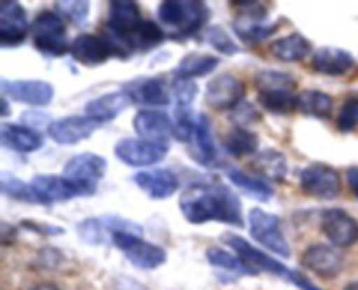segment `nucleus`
I'll return each mask as SVG.
<instances>
[{
    "instance_id": "5701e85b",
    "label": "nucleus",
    "mask_w": 358,
    "mask_h": 290,
    "mask_svg": "<svg viewBox=\"0 0 358 290\" xmlns=\"http://www.w3.org/2000/svg\"><path fill=\"white\" fill-rule=\"evenodd\" d=\"M301 264L308 271L315 273L322 278H334L341 273L345 261H343L341 254L336 248L324 243H315L303 252Z\"/></svg>"
},
{
    "instance_id": "c9c22d12",
    "label": "nucleus",
    "mask_w": 358,
    "mask_h": 290,
    "mask_svg": "<svg viewBox=\"0 0 358 290\" xmlns=\"http://www.w3.org/2000/svg\"><path fill=\"white\" fill-rule=\"evenodd\" d=\"M0 189H2L3 196L14 199V201L38 205L37 198H35L34 191H31V185L23 182L17 175L10 173V171H2L0 173Z\"/></svg>"
},
{
    "instance_id": "e433bc0d",
    "label": "nucleus",
    "mask_w": 358,
    "mask_h": 290,
    "mask_svg": "<svg viewBox=\"0 0 358 290\" xmlns=\"http://www.w3.org/2000/svg\"><path fill=\"white\" fill-rule=\"evenodd\" d=\"M206 41H208V44L215 51H219L224 56H234L238 52H241V48L238 45V42L222 27H219V24H210L206 28Z\"/></svg>"
},
{
    "instance_id": "9b49d317",
    "label": "nucleus",
    "mask_w": 358,
    "mask_h": 290,
    "mask_svg": "<svg viewBox=\"0 0 358 290\" xmlns=\"http://www.w3.org/2000/svg\"><path fill=\"white\" fill-rule=\"evenodd\" d=\"M31 191L38 205H56V203L72 201L76 198H86V192L73 184L65 175L38 173L30 180Z\"/></svg>"
},
{
    "instance_id": "6e6552de",
    "label": "nucleus",
    "mask_w": 358,
    "mask_h": 290,
    "mask_svg": "<svg viewBox=\"0 0 358 290\" xmlns=\"http://www.w3.org/2000/svg\"><path fill=\"white\" fill-rule=\"evenodd\" d=\"M112 243L115 245L117 250L124 254L129 264L135 266L136 269L152 271V269L161 268L168 259L166 250L163 247L143 240L142 234L117 231V233L112 234Z\"/></svg>"
},
{
    "instance_id": "a878e982",
    "label": "nucleus",
    "mask_w": 358,
    "mask_h": 290,
    "mask_svg": "<svg viewBox=\"0 0 358 290\" xmlns=\"http://www.w3.org/2000/svg\"><path fill=\"white\" fill-rule=\"evenodd\" d=\"M131 105V98H129V94L124 89L110 91V93H105L101 96H96L87 101L84 112H86L87 117L103 124V122L115 121Z\"/></svg>"
},
{
    "instance_id": "f3484780",
    "label": "nucleus",
    "mask_w": 358,
    "mask_h": 290,
    "mask_svg": "<svg viewBox=\"0 0 358 290\" xmlns=\"http://www.w3.org/2000/svg\"><path fill=\"white\" fill-rule=\"evenodd\" d=\"M30 28L27 10L20 2L3 0L0 3V45L3 49L20 45L30 34Z\"/></svg>"
},
{
    "instance_id": "4468645a",
    "label": "nucleus",
    "mask_w": 358,
    "mask_h": 290,
    "mask_svg": "<svg viewBox=\"0 0 358 290\" xmlns=\"http://www.w3.org/2000/svg\"><path fill=\"white\" fill-rule=\"evenodd\" d=\"M245 93H247V87L243 80L238 79L233 73H220L206 84L205 101L212 110H234L243 103Z\"/></svg>"
},
{
    "instance_id": "a18cd8bd",
    "label": "nucleus",
    "mask_w": 358,
    "mask_h": 290,
    "mask_svg": "<svg viewBox=\"0 0 358 290\" xmlns=\"http://www.w3.org/2000/svg\"><path fill=\"white\" fill-rule=\"evenodd\" d=\"M346 182H348V187L352 191V194L358 199V166H350L346 170Z\"/></svg>"
},
{
    "instance_id": "7ed1b4c3",
    "label": "nucleus",
    "mask_w": 358,
    "mask_h": 290,
    "mask_svg": "<svg viewBox=\"0 0 358 290\" xmlns=\"http://www.w3.org/2000/svg\"><path fill=\"white\" fill-rule=\"evenodd\" d=\"M212 10L199 0H166L157 7V20L168 28V37L185 41L194 37L208 23Z\"/></svg>"
},
{
    "instance_id": "f704fd0d",
    "label": "nucleus",
    "mask_w": 358,
    "mask_h": 290,
    "mask_svg": "<svg viewBox=\"0 0 358 290\" xmlns=\"http://www.w3.org/2000/svg\"><path fill=\"white\" fill-rule=\"evenodd\" d=\"M206 261L210 262L215 268L222 269V271H231L238 273V275H257L243 259L238 254H233V252L226 250V248L220 247H210L208 250L205 252Z\"/></svg>"
},
{
    "instance_id": "72a5a7b5",
    "label": "nucleus",
    "mask_w": 358,
    "mask_h": 290,
    "mask_svg": "<svg viewBox=\"0 0 358 290\" xmlns=\"http://www.w3.org/2000/svg\"><path fill=\"white\" fill-rule=\"evenodd\" d=\"M168 37L166 31L152 20H143L129 35V44L133 52H149L156 49Z\"/></svg>"
},
{
    "instance_id": "0eeeda50",
    "label": "nucleus",
    "mask_w": 358,
    "mask_h": 290,
    "mask_svg": "<svg viewBox=\"0 0 358 290\" xmlns=\"http://www.w3.org/2000/svg\"><path fill=\"white\" fill-rule=\"evenodd\" d=\"M248 231H250L252 240L257 241L264 250L283 259H289L292 255L289 241L282 231V220L276 213L266 212L259 206L252 208L248 213Z\"/></svg>"
},
{
    "instance_id": "37998d69",
    "label": "nucleus",
    "mask_w": 358,
    "mask_h": 290,
    "mask_svg": "<svg viewBox=\"0 0 358 290\" xmlns=\"http://www.w3.org/2000/svg\"><path fill=\"white\" fill-rule=\"evenodd\" d=\"M236 114H234V119H238L236 122H243V124H248V122H255L261 119V114L257 112V108L250 103H241L240 107L234 108Z\"/></svg>"
},
{
    "instance_id": "b1692460",
    "label": "nucleus",
    "mask_w": 358,
    "mask_h": 290,
    "mask_svg": "<svg viewBox=\"0 0 358 290\" xmlns=\"http://www.w3.org/2000/svg\"><path fill=\"white\" fill-rule=\"evenodd\" d=\"M311 66L315 72L329 77L346 75L350 70L355 68V58L350 51L343 48L324 45L318 48L311 56Z\"/></svg>"
},
{
    "instance_id": "bb28decb",
    "label": "nucleus",
    "mask_w": 358,
    "mask_h": 290,
    "mask_svg": "<svg viewBox=\"0 0 358 290\" xmlns=\"http://www.w3.org/2000/svg\"><path fill=\"white\" fill-rule=\"evenodd\" d=\"M311 52H315L313 45L301 34H289L269 44V55L283 63L303 61Z\"/></svg>"
},
{
    "instance_id": "2eb2a0df",
    "label": "nucleus",
    "mask_w": 358,
    "mask_h": 290,
    "mask_svg": "<svg viewBox=\"0 0 358 290\" xmlns=\"http://www.w3.org/2000/svg\"><path fill=\"white\" fill-rule=\"evenodd\" d=\"M2 96L10 98L16 103L28 105V107H48L55 98V87L48 80L42 79H2Z\"/></svg>"
},
{
    "instance_id": "c756f323",
    "label": "nucleus",
    "mask_w": 358,
    "mask_h": 290,
    "mask_svg": "<svg viewBox=\"0 0 358 290\" xmlns=\"http://www.w3.org/2000/svg\"><path fill=\"white\" fill-rule=\"evenodd\" d=\"M191 143L194 145L192 157L199 164L210 166L217 159V145L215 140H213L212 122L205 114H198V117H196V131Z\"/></svg>"
},
{
    "instance_id": "f8f14e48",
    "label": "nucleus",
    "mask_w": 358,
    "mask_h": 290,
    "mask_svg": "<svg viewBox=\"0 0 358 290\" xmlns=\"http://www.w3.org/2000/svg\"><path fill=\"white\" fill-rule=\"evenodd\" d=\"M117 231L126 233L142 234V226L129 219H122L117 215H103V217H87L77 224V234L80 240L87 245H103L112 234Z\"/></svg>"
},
{
    "instance_id": "1a4fd4ad",
    "label": "nucleus",
    "mask_w": 358,
    "mask_h": 290,
    "mask_svg": "<svg viewBox=\"0 0 358 290\" xmlns=\"http://www.w3.org/2000/svg\"><path fill=\"white\" fill-rule=\"evenodd\" d=\"M107 159L100 154L94 152H80L70 157L63 168V175L73 184L79 185L87 196H93L96 192L98 184L103 180L107 173Z\"/></svg>"
},
{
    "instance_id": "393cba45",
    "label": "nucleus",
    "mask_w": 358,
    "mask_h": 290,
    "mask_svg": "<svg viewBox=\"0 0 358 290\" xmlns=\"http://www.w3.org/2000/svg\"><path fill=\"white\" fill-rule=\"evenodd\" d=\"M0 142L7 150L17 154H34L44 147V136L24 124L2 122L0 126Z\"/></svg>"
},
{
    "instance_id": "de8ad7c7",
    "label": "nucleus",
    "mask_w": 358,
    "mask_h": 290,
    "mask_svg": "<svg viewBox=\"0 0 358 290\" xmlns=\"http://www.w3.org/2000/svg\"><path fill=\"white\" fill-rule=\"evenodd\" d=\"M31 290H59V287L55 285V283L44 282V283H38V285H35Z\"/></svg>"
},
{
    "instance_id": "c03bdc74",
    "label": "nucleus",
    "mask_w": 358,
    "mask_h": 290,
    "mask_svg": "<svg viewBox=\"0 0 358 290\" xmlns=\"http://www.w3.org/2000/svg\"><path fill=\"white\" fill-rule=\"evenodd\" d=\"M63 261L62 252L56 250V248H44L41 252V264L42 266H49V268H56L59 262Z\"/></svg>"
},
{
    "instance_id": "ea45409f",
    "label": "nucleus",
    "mask_w": 358,
    "mask_h": 290,
    "mask_svg": "<svg viewBox=\"0 0 358 290\" xmlns=\"http://www.w3.org/2000/svg\"><path fill=\"white\" fill-rule=\"evenodd\" d=\"M171 93L177 100V107H191L198 96V84L194 80H173Z\"/></svg>"
},
{
    "instance_id": "09e8293b",
    "label": "nucleus",
    "mask_w": 358,
    "mask_h": 290,
    "mask_svg": "<svg viewBox=\"0 0 358 290\" xmlns=\"http://www.w3.org/2000/svg\"><path fill=\"white\" fill-rule=\"evenodd\" d=\"M9 115V98L2 96V117Z\"/></svg>"
},
{
    "instance_id": "20e7f679",
    "label": "nucleus",
    "mask_w": 358,
    "mask_h": 290,
    "mask_svg": "<svg viewBox=\"0 0 358 290\" xmlns=\"http://www.w3.org/2000/svg\"><path fill=\"white\" fill-rule=\"evenodd\" d=\"M254 86L257 101L264 110L275 115L292 114L297 108V80L282 70H261L255 73Z\"/></svg>"
},
{
    "instance_id": "9d476101",
    "label": "nucleus",
    "mask_w": 358,
    "mask_h": 290,
    "mask_svg": "<svg viewBox=\"0 0 358 290\" xmlns=\"http://www.w3.org/2000/svg\"><path fill=\"white\" fill-rule=\"evenodd\" d=\"M299 185L304 194L311 198L331 201L341 194V175L336 168L325 163H313L299 173Z\"/></svg>"
},
{
    "instance_id": "2f4dec72",
    "label": "nucleus",
    "mask_w": 358,
    "mask_h": 290,
    "mask_svg": "<svg viewBox=\"0 0 358 290\" xmlns=\"http://www.w3.org/2000/svg\"><path fill=\"white\" fill-rule=\"evenodd\" d=\"M297 108L303 112L308 117L320 119H331L332 110H334V100H332L331 94H327L325 91L320 89H306L303 93H299L297 98Z\"/></svg>"
},
{
    "instance_id": "473e14b6",
    "label": "nucleus",
    "mask_w": 358,
    "mask_h": 290,
    "mask_svg": "<svg viewBox=\"0 0 358 290\" xmlns=\"http://www.w3.org/2000/svg\"><path fill=\"white\" fill-rule=\"evenodd\" d=\"M227 177H229L231 184H233L234 187L241 189L245 194L257 199V201H269V199L275 196V191H273L271 185H269L262 177H257V175H250L247 173V171L233 168V170L227 171Z\"/></svg>"
},
{
    "instance_id": "4c0bfd02",
    "label": "nucleus",
    "mask_w": 358,
    "mask_h": 290,
    "mask_svg": "<svg viewBox=\"0 0 358 290\" xmlns=\"http://www.w3.org/2000/svg\"><path fill=\"white\" fill-rule=\"evenodd\" d=\"M56 13L63 17V20H69L70 23H73L76 27H83L87 23V17H90V2H83V0H70V2H56Z\"/></svg>"
},
{
    "instance_id": "f03ea898",
    "label": "nucleus",
    "mask_w": 358,
    "mask_h": 290,
    "mask_svg": "<svg viewBox=\"0 0 358 290\" xmlns=\"http://www.w3.org/2000/svg\"><path fill=\"white\" fill-rule=\"evenodd\" d=\"M220 240H222L227 247L233 248L234 254L240 255V257L243 259V261L247 262V264L250 266L255 273L266 271V273H269V275H275V276H278V278L287 280V282H290L292 285H296L297 289H301V290H322L320 287L315 285V283L311 282L306 275L296 271V269L287 268L283 262H280L278 259H275L273 255H269L268 252L262 250V248L254 247L250 241L245 240V238L240 236V234L226 233V234H222V238H220Z\"/></svg>"
},
{
    "instance_id": "f257e3e1",
    "label": "nucleus",
    "mask_w": 358,
    "mask_h": 290,
    "mask_svg": "<svg viewBox=\"0 0 358 290\" xmlns=\"http://www.w3.org/2000/svg\"><path fill=\"white\" fill-rule=\"evenodd\" d=\"M180 212L189 224L201 226L206 222H222L227 226L245 227L243 208L233 187L219 180L192 184L182 192Z\"/></svg>"
},
{
    "instance_id": "dca6fc26",
    "label": "nucleus",
    "mask_w": 358,
    "mask_h": 290,
    "mask_svg": "<svg viewBox=\"0 0 358 290\" xmlns=\"http://www.w3.org/2000/svg\"><path fill=\"white\" fill-rule=\"evenodd\" d=\"M322 233L334 247L348 248L358 243V220L343 208H327L322 213Z\"/></svg>"
},
{
    "instance_id": "a19ab883",
    "label": "nucleus",
    "mask_w": 358,
    "mask_h": 290,
    "mask_svg": "<svg viewBox=\"0 0 358 290\" xmlns=\"http://www.w3.org/2000/svg\"><path fill=\"white\" fill-rule=\"evenodd\" d=\"M20 226L23 227V229L30 231V233L41 234V236H62V234H65V229H63V227L52 226V224L37 222V220H31V219L21 220Z\"/></svg>"
},
{
    "instance_id": "8fccbe9b",
    "label": "nucleus",
    "mask_w": 358,
    "mask_h": 290,
    "mask_svg": "<svg viewBox=\"0 0 358 290\" xmlns=\"http://www.w3.org/2000/svg\"><path fill=\"white\" fill-rule=\"evenodd\" d=\"M343 290H358V280H353V282L346 283Z\"/></svg>"
},
{
    "instance_id": "49530a36",
    "label": "nucleus",
    "mask_w": 358,
    "mask_h": 290,
    "mask_svg": "<svg viewBox=\"0 0 358 290\" xmlns=\"http://www.w3.org/2000/svg\"><path fill=\"white\" fill-rule=\"evenodd\" d=\"M117 290H143V287L133 282V280H121V283L117 285Z\"/></svg>"
},
{
    "instance_id": "ddd939ff",
    "label": "nucleus",
    "mask_w": 358,
    "mask_h": 290,
    "mask_svg": "<svg viewBox=\"0 0 358 290\" xmlns=\"http://www.w3.org/2000/svg\"><path fill=\"white\" fill-rule=\"evenodd\" d=\"M170 152V145L147 142L142 138L126 136L121 138L114 147V154L121 163L133 168H149L161 163Z\"/></svg>"
},
{
    "instance_id": "6ab92c4d",
    "label": "nucleus",
    "mask_w": 358,
    "mask_h": 290,
    "mask_svg": "<svg viewBox=\"0 0 358 290\" xmlns=\"http://www.w3.org/2000/svg\"><path fill=\"white\" fill-rule=\"evenodd\" d=\"M100 128V122L93 121L91 117L84 115H66V117L55 119L49 124L48 135L52 142L59 145H76L91 138L96 129Z\"/></svg>"
},
{
    "instance_id": "79ce46f5",
    "label": "nucleus",
    "mask_w": 358,
    "mask_h": 290,
    "mask_svg": "<svg viewBox=\"0 0 358 290\" xmlns=\"http://www.w3.org/2000/svg\"><path fill=\"white\" fill-rule=\"evenodd\" d=\"M21 121H23L24 126L35 129V131H37V128H42V126L49 128V124L52 122L51 119H49V115L45 114V112H42V110L24 112V114L21 115Z\"/></svg>"
},
{
    "instance_id": "7c9ffc66",
    "label": "nucleus",
    "mask_w": 358,
    "mask_h": 290,
    "mask_svg": "<svg viewBox=\"0 0 358 290\" xmlns=\"http://www.w3.org/2000/svg\"><path fill=\"white\" fill-rule=\"evenodd\" d=\"M222 147L226 154L236 159L255 156L259 152V136L245 126H234L222 136Z\"/></svg>"
},
{
    "instance_id": "423d86ee",
    "label": "nucleus",
    "mask_w": 358,
    "mask_h": 290,
    "mask_svg": "<svg viewBox=\"0 0 358 290\" xmlns=\"http://www.w3.org/2000/svg\"><path fill=\"white\" fill-rule=\"evenodd\" d=\"M238 17L233 23V30L248 45H255L266 38L273 37L280 30V21H268L269 13L261 2H238Z\"/></svg>"
},
{
    "instance_id": "412c9836",
    "label": "nucleus",
    "mask_w": 358,
    "mask_h": 290,
    "mask_svg": "<svg viewBox=\"0 0 358 290\" xmlns=\"http://www.w3.org/2000/svg\"><path fill=\"white\" fill-rule=\"evenodd\" d=\"M124 91L131 98L133 105L143 107H166L170 105L171 96L166 82L161 77H138L124 86Z\"/></svg>"
},
{
    "instance_id": "c85d7f7f",
    "label": "nucleus",
    "mask_w": 358,
    "mask_h": 290,
    "mask_svg": "<svg viewBox=\"0 0 358 290\" xmlns=\"http://www.w3.org/2000/svg\"><path fill=\"white\" fill-rule=\"evenodd\" d=\"M220 65L219 56L208 55V52H191L184 56L173 68L175 80H192L199 77H206L215 72Z\"/></svg>"
},
{
    "instance_id": "a211bd4d",
    "label": "nucleus",
    "mask_w": 358,
    "mask_h": 290,
    "mask_svg": "<svg viewBox=\"0 0 358 290\" xmlns=\"http://www.w3.org/2000/svg\"><path fill=\"white\" fill-rule=\"evenodd\" d=\"M173 126V119L166 112L156 108H142L133 117V129L138 138L163 145H170Z\"/></svg>"
},
{
    "instance_id": "cd10ccee",
    "label": "nucleus",
    "mask_w": 358,
    "mask_h": 290,
    "mask_svg": "<svg viewBox=\"0 0 358 290\" xmlns=\"http://www.w3.org/2000/svg\"><path fill=\"white\" fill-rule=\"evenodd\" d=\"M252 170L257 171L261 177L268 178V180L285 182L287 173H289V161L282 150L268 147L255 154L252 159Z\"/></svg>"
},
{
    "instance_id": "58836bf2",
    "label": "nucleus",
    "mask_w": 358,
    "mask_h": 290,
    "mask_svg": "<svg viewBox=\"0 0 358 290\" xmlns=\"http://www.w3.org/2000/svg\"><path fill=\"white\" fill-rule=\"evenodd\" d=\"M336 126L341 133H352L358 126V96H350L343 101L336 117Z\"/></svg>"
},
{
    "instance_id": "aec40b11",
    "label": "nucleus",
    "mask_w": 358,
    "mask_h": 290,
    "mask_svg": "<svg viewBox=\"0 0 358 290\" xmlns=\"http://www.w3.org/2000/svg\"><path fill=\"white\" fill-rule=\"evenodd\" d=\"M133 182L150 199H168L177 194V191L180 189L178 177L166 168L138 171L133 175Z\"/></svg>"
},
{
    "instance_id": "4be33fe9",
    "label": "nucleus",
    "mask_w": 358,
    "mask_h": 290,
    "mask_svg": "<svg viewBox=\"0 0 358 290\" xmlns=\"http://www.w3.org/2000/svg\"><path fill=\"white\" fill-rule=\"evenodd\" d=\"M70 56L84 66H100L114 55L103 35L80 34L70 44Z\"/></svg>"
},
{
    "instance_id": "39448f33",
    "label": "nucleus",
    "mask_w": 358,
    "mask_h": 290,
    "mask_svg": "<svg viewBox=\"0 0 358 290\" xmlns=\"http://www.w3.org/2000/svg\"><path fill=\"white\" fill-rule=\"evenodd\" d=\"M31 44L41 55L48 58H62L70 52L66 23L55 10H42L31 21Z\"/></svg>"
}]
</instances>
